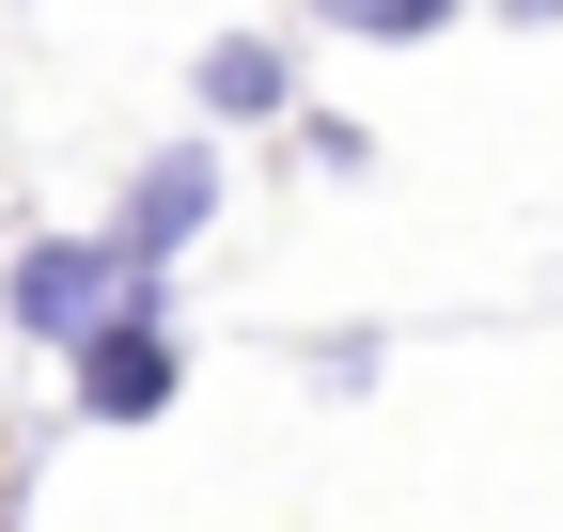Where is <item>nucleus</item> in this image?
I'll return each mask as SVG.
<instances>
[{
	"label": "nucleus",
	"instance_id": "f257e3e1",
	"mask_svg": "<svg viewBox=\"0 0 563 532\" xmlns=\"http://www.w3.org/2000/svg\"><path fill=\"white\" fill-rule=\"evenodd\" d=\"M173 391H188V313H173V282L125 266V298L63 345V408H79V423H157Z\"/></svg>",
	"mask_w": 563,
	"mask_h": 532
},
{
	"label": "nucleus",
	"instance_id": "f03ea898",
	"mask_svg": "<svg viewBox=\"0 0 563 532\" xmlns=\"http://www.w3.org/2000/svg\"><path fill=\"white\" fill-rule=\"evenodd\" d=\"M203 220H220V142H203V125H188V142H157V157H141L125 173V204L95 220L125 266H141V282H173V266H188V235Z\"/></svg>",
	"mask_w": 563,
	"mask_h": 532
},
{
	"label": "nucleus",
	"instance_id": "7ed1b4c3",
	"mask_svg": "<svg viewBox=\"0 0 563 532\" xmlns=\"http://www.w3.org/2000/svg\"><path fill=\"white\" fill-rule=\"evenodd\" d=\"M110 298H125V251L110 235H16V266H0V313L32 329V345H79Z\"/></svg>",
	"mask_w": 563,
	"mask_h": 532
},
{
	"label": "nucleus",
	"instance_id": "20e7f679",
	"mask_svg": "<svg viewBox=\"0 0 563 532\" xmlns=\"http://www.w3.org/2000/svg\"><path fill=\"white\" fill-rule=\"evenodd\" d=\"M188 95H203V125H298V63H282V32H220L188 63Z\"/></svg>",
	"mask_w": 563,
	"mask_h": 532
},
{
	"label": "nucleus",
	"instance_id": "39448f33",
	"mask_svg": "<svg viewBox=\"0 0 563 532\" xmlns=\"http://www.w3.org/2000/svg\"><path fill=\"white\" fill-rule=\"evenodd\" d=\"M313 32H344V47H422V32H454V0H313Z\"/></svg>",
	"mask_w": 563,
	"mask_h": 532
},
{
	"label": "nucleus",
	"instance_id": "423d86ee",
	"mask_svg": "<svg viewBox=\"0 0 563 532\" xmlns=\"http://www.w3.org/2000/svg\"><path fill=\"white\" fill-rule=\"evenodd\" d=\"M298 157H313V173H376V142H361L344 110H298Z\"/></svg>",
	"mask_w": 563,
	"mask_h": 532
},
{
	"label": "nucleus",
	"instance_id": "0eeeda50",
	"mask_svg": "<svg viewBox=\"0 0 563 532\" xmlns=\"http://www.w3.org/2000/svg\"><path fill=\"white\" fill-rule=\"evenodd\" d=\"M501 16H517V32H548V16H563V0H501Z\"/></svg>",
	"mask_w": 563,
	"mask_h": 532
}]
</instances>
